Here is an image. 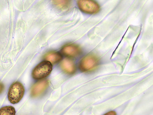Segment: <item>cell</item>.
<instances>
[{
	"label": "cell",
	"instance_id": "cell-1",
	"mask_svg": "<svg viewBox=\"0 0 153 115\" xmlns=\"http://www.w3.org/2000/svg\"><path fill=\"white\" fill-rule=\"evenodd\" d=\"M25 90L23 84L16 81L10 87L8 93V98L12 104H18L23 97Z\"/></svg>",
	"mask_w": 153,
	"mask_h": 115
},
{
	"label": "cell",
	"instance_id": "cell-2",
	"mask_svg": "<svg viewBox=\"0 0 153 115\" xmlns=\"http://www.w3.org/2000/svg\"><path fill=\"white\" fill-rule=\"evenodd\" d=\"M52 69L51 63L47 61H43L34 68L32 72V76L35 80L43 79L49 75Z\"/></svg>",
	"mask_w": 153,
	"mask_h": 115
},
{
	"label": "cell",
	"instance_id": "cell-3",
	"mask_svg": "<svg viewBox=\"0 0 153 115\" xmlns=\"http://www.w3.org/2000/svg\"><path fill=\"white\" fill-rule=\"evenodd\" d=\"M97 58L93 55H88L85 57L81 61L79 69L83 72H88L95 69L98 65Z\"/></svg>",
	"mask_w": 153,
	"mask_h": 115
},
{
	"label": "cell",
	"instance_id": "cell-4",
	"mask_svg": "<svg viewBox=\"0 0 153 115\" xmlns=\"http://www.w3.org/2000/svg\"><path fill=\"white\" fill-rule=\"evenodd\" d=\"M78 4L82 11L87 14H96L100 10L99 5L94 1L87 0L79 1L78 2Z\"/></svg>",
	"mask_w": 153,
	"mask_h": 115
},
{
	"label": "cell",
	"instance_id": "cell-5",
	"mask_svg": "<svg viewBox=\"0 0 153 115\" xmlns=\"http://www.w3.org/2000/svg\"><path fill=\"white\" fill-rule=\"evenodd\" d=\"M49 81L45 80L38 82L32 87L31 95L32 97H36L42 95L46 91L49 85Z\"/></svg>",
	"mask_w": 153,
	"mask_h": 115
},
{
	"label": "cell",
	"instance_id": "cell-6",
	"mask_svg": "<svg viewBox=\"0 0 153 115\" xmlns=\"http://www.w3.org/2000/svg\"><path fill=\"white\" fill-rule=\"evenodd\" d=\"M61 52L66 56L74 57L79 56L81 53V50L77 46L70 44L63 47L62 49Z\"/></svg>",
	"mask_w": 153,
	"mask_h": 115
},
{
	"label": "cell",
	"instance_id": "cell-7",
	"mask_svg": "<svg viewBox=\"0 0 153 115\" xmlns=\"http://www.w3.org/2000/svg\"><path fill=\"white\" fill-rule=\"evenodd\" d=\"M61 67L62 69L68 74L74 73L76 71V66L75 64L71 60L66 59L61 62Z\"/></svg>",
	"mask_w": 153,
	"mask_h": 115
},
{
	"label": "cell",
	"instance_id": "cell-8",
	"mask_svg": "<svg viewBox=\"0 0 153 115\" xmlns=\"http://www.w3.org/2000/svg\"><path fill=\"white\" fill-rule=\"evenodd\" d=\"M45 58L46 60L51 63H55L60 61L62 59V57L58 52H51L45 55Z\"/></svg>",
	"mask_w": 153,
	"mask_h": 115
},
{
	"label": "cell",
	"instance_id": "cell-9",
	"mask_svg": "<svg viewBox=\"0 0 153 115\" xmlns=\"http://www.w3.org/2000/svg\"><path fill=\"white\" fill-rule=\"evenodd\" d=\"M16 111L13 107L9 106L0 109V115H15Z\"/></svg>",
	"mask_w": 153,
	"mask_h": 115
},
{
	"label": "cell",
	"instance_id": "cell-10",
	"mask_svg": "<svg viewBox=\"0 0 153 115\" xmlns=\"http://www.w3.org/2000/svg\"><path fill=\"white\" fill-rule=\"evenodd\" d=\"M70 1H54L53 3L59 8L65 9L69 7L70 4Z\"/></svg>",
	"mask_w": 153,
	"mask_h": 115
},
{
	"label": "cell",
	"instance_id": "cell-11",
	"mask_svg": "<svg viewBox=\"0 0 153 115\" xmlns=\"http://www.w3.org/2000/svg\"><path fill=\"white\" fill-rule=\"evenodd\" d=\"M104 115H117L116 112L115 111H109Z\"/></svg>",
	"mask_w": 153,
	"mask_h": 115
},
{
	"label": "cell",
	"instance_id": "cell-12",
	"mask_svg": "<svg viewBox=\"0 0 153 115\" xmlns=\"http://www.w3.org/2000/svg\"><path fill=\"white\" fill-rule=\"evenodd\" d=\"M4 88V85L1 83L0 82V94L3 91Z\"/></svg>",
	"mask_w": 153,
	"mask_h": 115
}]
</instances>
